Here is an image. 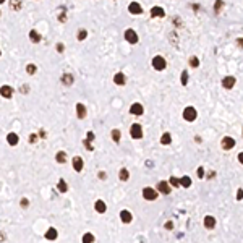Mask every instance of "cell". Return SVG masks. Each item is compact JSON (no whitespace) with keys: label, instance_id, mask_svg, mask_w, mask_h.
Wrapping results in <instances>:
<instances>
[{"label":"cell","instance_id":"1","mask_svg":"<svg viewBox=\"0 0 243 243\" xmlns=\"http://www.w3.org/2000/svg\"><path fill=\"white\" fill-rule=\"evenodd\" d=\"M152 66H154V70H157V71L165 70V60H164V57L156 55V57L152 59Z\"/></svg>","mask_w":243,"mask_h":243},{"label":"cell","instance_id":"2","mask_svg":"<svg viewBox=\"0 0 243 243\" xmlns=\"http://www.w3.org/2000/svg\"><path fill=\"white\" fill-rule=\"evenodd\" d=\"M130 135H131V138H135V139L143 138V130H141V125H138V123H133L131 128H130Z\"/></svg>","mask_w":243,"mask_h":243},{"label":"cell","instance_id":"3","mask_svg":"<svg viewBox=\"0 0 243 243\" xmlns=\"http://www.w3.org/2000/svg\"><path fill=\"white\" fill-rule=\"evenodd\" d=\"M183 118L186 122H193L196 118V110L195 107H186V109L183 110Z\"/></svg>","mask_w":243,"mask_h":243},{"label":"cell","instance_id":"4","mask_svg":"<svg viewBox=\"0 0 243 243\" xmlns=\"http://www.w3.org/2000/svg\"><path fill=\"white\" fill-rule=\"evenodd\" d=\"M143 196H144V199H148V201H154V199H157V191L152 190V188H144Z\"/></svg>","mask_w":243,"mask_h":243},{"label":"cell","instance_id":"5","mask_svg":"<svg viewBox=\"0 0 243 243\" xmlns=\"http://www.w3.org/2000/svg\"><path fill=\"white\" fill-rule=\"evenodd\" d=\"M125 39H127L130 44H136V42H138V34H136V31L127 29V31H125Z\"/></svg>","mask_w":243,"mask_h":243},{"label":"cell","instance_id":"6","mask_svg":"<svg viewBox=\"0 0 243 243\" xmlns=\"http://www.w3.org/2000/svg\"><path fill=\"white\" fill-rule=\"evenodd\" d=\"M234 146H235V139H234V138H230V136L222 138V149L229 151V149L234 148Z\"/></svg>","mask_w":243,"mask_h":243},{"label":"cell","instance_id":"7","mask_svg":"<svg viewBox=\"0 0 243 243\" xmlns=\"http://www.w3.org/2000/svg\"><path fill=\"white\" fill-rule=\"evenodd\" d=\"M170 183H167V182H159L157 183V190H159V193H162V195H169L172 191V188L169 186Z\"/></svg>","mask_w":243,"mask_h":243},{"label":"cell","instance_id":"8","mask_svg":"<svg viewBox=\"0 0 243 243\" xmlns=\"http://www.w3.org/2000/svg\"><path fill=\"white\" fill-rule=\"evenodd\" d=\"M143 112H144L143 105L138 104V102L131 104V107H130V114H133V115H143Z\"/></svg>","mask_w":243,"mask_h":243},{"label":"cell","instance_id":"9","mask_svg":"<svg viewBox=\"0 0 243 243\" xmlns=\"http://www.w3.org/2000/svg\"><path fill=\"white\" fill-rule=\"evenodd\" d=\"M128 10H130V13H133V15L143 13V8H141V5L138 2H131V3H130V7H128Z\"/></svg>","mask_w":243,"mask_h":243},{"label":"cell","instance_id":"10","mask_svg":"<svg viewBox=\"0 0 243 243\" xmlns=\"http://www.w3.org/2000/svg\"><path fill=\"white\" fill-rule=\"evenodd\" d=\"M94 138H96L94 133H93V131H88V136H86V139H84V148H86L88 151H93V149H94L93 144H91V141H93Z\"/></svg>","mask_w":243,"mask_h":243},{"label":"cell","instance_id":"11","mask_svg":"<svg viewBox=\"0 0 243 243\" xmlns=\"http://www.w3.org/2000/svg\"><path fill=\"white\" fill-rule=\"evenodd\" d=\"M120 219H122L123 224H130V222H131V219H133V216H131V212H130V211L123 209V211L120 212Z\"/></svg>","mask_w":243,"mask_h":243},{"label":"cell","instance_id":"12","mask_svg":"<svg viewBox=\"0 0 243 243\" xmlns=\"http://www.w3.org/2000/svg\"><path fill=\"white\" fill-rule=\"evenodd\" d=\"M234 84H235V78L234 76H225L224 80H222V86L225 89H232V88H234Z\"/></svg>","mask_w":243,"mask_h":243},{"label":"cell","instance_id":"13","mask_svg":"<svg viewBox=\"0 0 243 243\" xmlns=\"http://www.w3.org/2000/svg\"><path fill=\"white\" fill-rule=\"evenodd\" d=\"M83 159L80 156H76V157H73V169H75L76 172H81L83 170Z\"/></svg>","mask_w":243,"mask_h":243},{"label":"cell","instance_id":"14","mask_svg":"<svg viewBox=\"0 0 243 243\" xmlns=\"http://www.w3.org/2000/svg\"><path fill=\"white\" fill-rule=\"evenodd\" d=\"M94 209H96L99 214H104L105 209H107V206H105V203H104L102 199H97V201L94 203Z\"/></svg>","mask_w":243,"mask_h":243},{"label":"cell","instance_id":"15","mask_svg":"<svg viewBox=\"0 0 243 243\" xmlns=\"http://www.w3.org/2000/svg\"><path fill=\"white\" fill-rule=\"evenodd\" d=\"M204 227L209 229V230H212L214 227H216V219H214L212 216H206L204 217Z\"/></svg>","mask_w":243,"mask_h":243},{"label":"cell","instance_id":"16","mask_svg":"<svg viewBox=\"0 0 243 243\" xmlns=\"http://www.w3.org/2000/svg\"><path fill=\"white\" fill-rule=\"evenodd\" d=\"M164 15H165V12L161 8V7H154L151 10V16L152 18H164Z\"/></svg>","mask_w":243,"mask_h":243},{"label":"cell","instance_id":"17","mask_svg":"<svg viewBox=\"0 0 243 243\" xmlns=\"http://www.w3.org/2000/svg\"><path fill=\"white\" fill-rule=\"evenodd\" d=\"M7 141H8L10 146H16V144H18V141H20V138H18V135H16V133H8L7 135Z\"/></svg>","mask_w":243,"mask_h":243},{"label":"cell","instance_id":"18","mask_svg":"<svg viewBox=\"0 0 243 243\" xmlns=\"http://www.w3.org/2000/svg\"><path fill=\"white\" fill-rule=\"evenodd\" d=\"M0 93H2V97H5V99H10V97H12V94H13V89L10 88V86H2V89H0Z\"/></svg>","mask_w":243,"mask_h":243},{"label":"cell","instance_id":"19","mask_svg":"<svg viewBox=\"0 0 243 243\" xmlns=\"http://www.w3.org/2000/svg\"><path fill=\"white\" fill-rule=\"evenodd\" d=\"M57 237H59V234H57V230H55L54 227L47 229V232H46V238H47V240H50V241H52V240H55V238H57Z\"/></svg>","mask_w":243,"mask_h":243},{"label":"cell","instance_id":"20","mask_svg":"<svg viewBox=\"0 0 243 243\" xmlns=\"http://www.w3.org/2000/svg\"><path fill=\"white\" fill-rule=\"evenodd\" d=\"M55 161H57L59 164H65V162H66V152L59 151L57 154H55Z\"/></svg>","mask_w":243,"mask_h":243},{"label":"cell","instance_id":"21","mask_svg":"<svg viewBox=\"0 0 243 243\" xmlns=\"http://www.w3.org/2000/svg\"><path fill=\"white\" fill-rule=\"evenodd\" d=\"M114 81H115V84H118V86H123V84H125V75H123V73H117L114 76Z\"/></svg>","mask_w":243,"mask_h":243},{"label":"cell","instance_id":"22","mask_svg":"<svg viewBox=\"0 0 243 243\" xmlns=\"http://www.w3.org/2000/svg\"><path fill=\"white\" fill-rule=\"evenodd\" d=\"M76 112H78V118L86 117V107H84L83 104H76Z\"/></svg>","mask_w":243,"mask_h":243},{"label":"cell","instance_id":"23","mask_svg":"<svg viewBox=\"0 0 243 243\" xmlns=\"http://www.w3.org/2000/svg\"><path fill=\"white\" fill-rule=\"evenodd\" d=\"M62 83H63L65 86H70V84H73V76L70 73H65V75L62 76Z\"/></svg>","mask_w":243,"mask_h":243},{"label":"cell","instance_id":"24","mask_svg":"<svg viewBox=\"0 0 243 243\" xmlns=\"http://www.w3.org/2000/svg\"><path fill=\"white\" fill-rule=\"evenodd\" d=\"M29 37H31V41H32V42H41V39H42V37H41V34H39L37 31H34V29H32V31L29 32Z\"/></svg>","mask_w":243,"mask_h":243},{"label":"cell","instance_id":"25","mask_svg":"<svg viewBox=\"0 0 243 243\" xmlns=\"http://www.w3.org/2000/svg\"><path fill=\"white\" fill-rule=\"evenodd\" d=\"M180 183H182L183 188H188V186H191V178L188 177V175H185V177L180 178Z\"/></svg>","mask_w":243,"mask_h":243},{"label":"cell","instance_id":"26","mask_svg":"<svg viewBox=\"0 0 243 243\" xmlns=\"http://www.w3.org/2000/svg\"><path fill=\"white\" fill-rule=\"evenodd\" d=\"M128 177H130V175H128V170H127V169H120V172H118V178H120L122 182H127Z\"/></svg>","mask_w":243,"mask_h":243},{"label":"cell","instance_id":"27","mask_svg":"<svg viewBox=\"0 0 243 243\" xmlns=\"http://www.w3.org/2000/svg\"><path fill=\"white\" fill-rule=\"evenodd\" d=\"M59 191H62V193H66V191H68V186H66V182L63 178L59 180Z\"/></svg>","mask_w":243,"mask_h":243},{"label":"cell","instance_id":"28","mask_svg":"<svg viewBox=\"0 0 243 243\" xmlns=\"http://www.w3.org/2000/svg\"><path fill=\"white\" fill-rule=\"evenodd\" d=\"M161 143H162V144H170V143H172V136H170V133H164V135H162V138H161Z\"/></svg>","mask_w":243,"mask_h":243},{"label":"cell","instance_id":"29","mask_svg":"<svg viewBox=\"0 0 243 243\" xmlns=\"http://www.w3.org/2000/svg\"><path fill=\"white\" fill-rule=\"evenodd\" d=\"M83 243H94V235L93 234H84L83 235Z\"/></svg>","mask_w":243,"mask_h":243},{"label":"cell","instance_id":"30","mask_svg":"<svg viewBox=\"0 0 243 243\" xmlns=\"http://www.w3.org/2000/svg\"><path fill=\"white\" fill-rule=\"evenodd\" d=\"M120 136H122L120 130H112V139H114L115 143H118V141H120Z\"/></svg>","mask_w":243,"mask_h":243},{"label":"cell","instance_id":"31","mask_svg":"<svg viewBox=\"0 0 243 243\" xmlns=\"http://www.w3.org/2000/svg\"><path fill=\"white\" fill-rule=\"evenodd\" d=\"M10 7H12L13 10H20L21 8V2L20 0H10Z\"/></svg>","mask_w":243,"mask_h":243},{"label":"cell","instance_id":"32","mask_svg":"<svg viewBox=\"0 0 243 243\" xmlns=\"http://www.w3.org/2000/svg\"><path fill=\"white\" fill-rule=\"evenodd\" d=\"M222 7H224V2H222V0H216V5H214V12L219 13L220 10H222Z\"/></svg>","mask_w":243,"mask_h":243},{"label":"cell","instance_id":"33","mask_svg":"<svg viewBox=\"0 0 243 243\" xmlns=\"http://www.w3.org/2000/svg\"><path fill=\"white\" fill-rule=\"evenodd\" d=\"M26 71H28V75H34V73H36V65L29 63V65L26 66Z\"/></svg>","mask_w":243,"mask_h":243},{"label":"cell","instance_id":"34","mask_svg":"<svg viewBox=\"0 0 243 243\" xmlns=\"http://www.w3.org/2000/svg\"><path fill=\"white\" fill-rule=\"evenodd\" d=\"M182 84H183V86L188 84V71H186V70L182 73Z\"/></svg>","mask_w":243,"mask_h":243},{"label":"cell","instance_id":"35","mask_svg":"<svg viewBox=\"0 0 243 243\" xmlns=\"http://www.w3.org/2000/svg\"><path fill=\"white\" fill-rule=\"evenodd\" d=\"M86 36H88L86 29H80V32H78V41H83V39H86Z\"/></svg>","mask_w":243,"mask_h":243},{"label":"cell","instance_id":"36","mask_svg":"<svg viewBox=\"0 0 243 243\" xmlns=\"http://www.w3.org/2000/svg\"><path fill=\"white\" fill-rule=\"evenodd\" d=\"M169 183H170L172 186H180V185H182V183H180V180H178V178H175V177H170Z\"/></svg>","mask_w":243,"mask_h":243},{"label":"cell","instance_id":"37","mask_svg":"<svg viewBox=\"0 0 243 243\" xmlns=\"http://www.w3.org/2000/svg\"><path fill=\"white\" fill-rule=\"evenodd\" d=\"M59 20L62 21V23H65V21H66V13H65V7H62V13L59 15Z\"/></svg>","mask_w":243,"mask_h":243},{"label":"cell","instance_id":"38","mask_svg":"<svg viewBox=\"0 0 243 243\" xmlns=\"http://www.w3.org/2000/svg\"><path fill=\"white\" fill-rule=\"evenodd\" d=\"M190 65L193 66V68H196V66L199 65V60H198V57H191V59H190Z\"/></svg>","mask_w":243,"mask_h":243},{"label":"cell","instance_id":"39","mask_svg":"<svg viewBox=\"0 0 243 243\" xmlns=\"http://www.w3.org/2000/svg\"><path fill=\"white\" fill-rule=\"evenodd\" d=\"M196 175H198V177H199V178H203V177H204V169H203V167H198V170H196Z\"/></svg>","mask_w":243,"mask_h":243},{"label":"cell","instance_id":"40","mask_svg":"<svg viewBox=\"0 0 243 243\" xmlns=\"http://www.w3.org/2000/svg\"><path fill=\"white\" fill-rule=\"evenodd\" d=\"M165 229H167V230H172V229H173V222H172V220L165 222Z\"/></svg>","mask_w":243,"mask_h":243},{"label":"cell","instance_id":"41","mask_svg":"<svg viewBox=\"0 0 243 243\" xmlns=\"http://www.w3.org/2000/svg\"><path fill=\"white\" fill-rule=\"evenodd\" d=\"M237 199H238V201H240V199H243V190H241V188H240L238 191H237Z\"/></svg>","mask_w":243,"mask_h":243},{"label":"cell","instance_id":"42","mask_svg":"<svg viewBox=\"0 0 243 243\" xmlns=\"http://www.w3.org/2000/svg\"><path fill=\"white\" fill-rule=\"evenodd\" d=\"M28 204H29V203H28V199H26V198H23V199H21V206L28 207Z\"/></svg>","mask_w":243,"mask_h":243},{"label":"cell","instance_id":"43","mask_svg":"<svg viewBox=\"0 0 243 243\" xmlns=\"http://www.w3.org/2000/svg\"><path fill=\"white\" fill-rule=\"evenodd\" d=\"M214 177H216V172H214V170H211V172L207 173V178H209V180H211V178H214Z\"/></svg>","mask_w":243,"mask_h":243},{"label":"cell","instance_id":"44","mask_svg":"<svg viewBox=\"0 0 243 243\" xmlns=\"http://www.w3.org/2000/svg\"><path fill=\"white\" fill-rule=\"evenodd\" d=\"M29 141H31V143H36V141H37V136H36V135H31V136H29Z\"/></svg>","mask_w":243,"mask_h":243},{"label":"cell","instance_id":"45","mask_svg":"<svg viewBox=\"0 0 243 243\" xmlns=\"http://www.w3.org/2000/svg\"><path fill=\"white\" fill-rule=\"evenodd\" d=\"M57 50L59 52H63V44H57Z\"/></svg>","mask_w":243,"mask_h":243},{"label":"cell","instance_id":"46","mask_svg":"<svg viewBox=\"0 0 243 243\" xmlns=\"http://www.w3.org/2000/svg\"><path fill=\"white\" fill-rule=\"evenodd\" d=\"M237 44H238L240 47H243V39H237Z\"/></svg>","mask_w":243,"mask_h":243},{"label":"cell","instance_id":"47","mask_svg":"<svg viewBox=\"0 0 243 243\" xmlns=\"http://www.w3.org/2000/svg\"><path fill=\"white\" fill-rule=\"evenodd\" d=\"M238 161H240V164H243V152H240V154H238Z\"/></svg>","mask_w":243,"mask_h":243},{"label":"cell","instance_id":"48","mask_svg":"<svg viewBox=\"0 0 243 243\" xmlns=\"http://www.w3.org/2000/svg\"><path fill=\"white\" fill-rule=\"evenodd\" d=\"M99 178L104 180V178H105V172H99Z\"/></svg>","mask_w":243,"mask_h":243},{"label":"cell","instance_id":"49","mask_svg":"<svg viewBox=\"0 0 243 243\" xmlns=\"http://www.w3.org/2000/svg\"><path fill=\"white\" fill-rule=\"evenodd\" d=\"M21 93H28V86H23V88H21Z\"/></svg>","mask_w":243,"mask_h":243}]
</instances>
